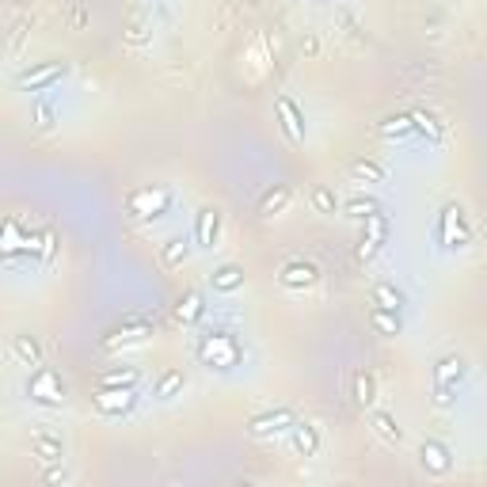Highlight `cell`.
I'll list each match as a JSON object with an SVG mask.
<instances>
[{
    "label": "cell",
    "mask_w": 487,
    "mask_h": 487,
    "mask_svg": "<svg viewBox=\"0 0 487 487\" xmlns=\"http://www.w3.org/2000/svg\"><path fill=\"white\" fill-rule=\"evenodd\" d=\"M12 354L23 365H42V347L35 335H12Z\"/></svg>",
    "instance_id": "obj_16"
},
{
    "label": "cell",
    "mask_w": 487,
    "mask_h": 487,
    "mask_svg": "<svg viewBox=\"0 0 487 487\" xmlns=\"http://www.w3.org/2000/svg\"><path fill=\"white\" fill-rule=\"evenodd\" d=\"M278 282L286 286V290H308V286L320 282V271H316V263L297 259V263H286V267H282Z\"/></svg>",
    "instance_id": "obj_7"
},
{
    "label": "cell",
    "mask_w": 487,
    "mask_h": 487,
    "mask_svg": "<svg viewBox=\"0 0 487 487\" xmlns=\"http://www.w3.org/2000/svg\"><path fill=\"white\" fill-rule=\"evenodd\" d=\"M172 206V191L168 187H141V191L130 194V214L134 217H160L164 209Z\"/></svg>",
    "instance_id": "obj_3"
},
{
    "label": "cell",
    "mask_w": 487,
    "mask_h": 487,
    "mask_svg": "<svg viewBox=\"0 0 487 487\" xmlns=\"http://www.w3.org/2000/svg\"><path fill=\"white\" fill-rule=\"evenodd\" d=\"M373 305H381V308H396V313H400V308H404V293L396 290L392 282H377V286H373Z\"/></svg>",
    "instance_id": "obj_24"
},
{
    "label": "cell",
    "mask_w": 487,
    "mask_h": 487,
    "mask_svg": "<svg viewBox=\"0 0 487 487\" xmlns=\"http://www.w3.org/2000/svg\"><path fill=\"white\" fill-rule=\"evenodd\" d=\"M152 320H126L122 328H115L107 335V347H118V342H130V339H145V335H152Z\"/></svg>",
    "instance_id": "obj_13"
},
{
    "label": "cell",
    "mask_w": 487,
    "mask_h": 487,
    "mask_svg": "<svg viewBox=\"0 0 487 487\" xmlns=\"http://www.w3.org/2000/svg\"><path fill=\"white\" fill-rule=\"evenodd\" d=\"M217 232H221V214H217V209L214 206L198 209V214H194V240H198V248H214Z\"/></svg>",
    "instance_id": "obj_10"
},
{
    "label": "cell",
    "mask_w": 487,
    "mask_h": 487,
    "mask_svg": "<svg viewBox=\"0 0 487 487\" xmlns=\"http://www.w3.org/2000/svg\"><path fill=\"white\" fill-rule=\"evenodd\" d=\"M377 209H381V202H377V198H365V194H358V198H350V202L342 206V214H347V217H354V221H365L370 214H377Z\"/></svg>",
    "instance_id": "obj_25"
},
{
    "label": "cell",
    "mask_w": 487,
    "mask_h": 487,
    "mask_svg": "<svg viewBox=\"0 0 487 487\" xmlns=\"http://www.w3.org/2000/svg\"><path fill=\"white\" fill-rule=\"evenodd\" d=\"M453 392H457V389H438V384H434V404L438 407H453Z\"/></svg>",
    "instance_id": "obj_35"
},
{
    "label": "cell",
    "mask_w": 487,
    "mask_h": 487,
    "mask_svg": "<svg viewBox=\"0 0 487 487\" xmlns=\"http://www.w3.org/2000/svg\"><path fill=\"white\" fill-rule=\"evenodd\" d=\"M297 426V419H293V412H267V415H256L251 419V434L256 438H274V434H282V430H293Z\"/></svg>",
    "instance_id": "obj_6"
},
{
    "label": "cell",
    "mask_w": 487,
    "mask_h": 487,
    "mask_svg": "<svg viewBox=\"0 0 487 487\" xmlns=\"http://www.w3.org/2000/svg\"><path fill=\"white\" fill-rule=\"evenodd\" d=\"M274 107H278V118H282V130H286V137L293 141H305V118H301V110H297V103L290 95H278L274 99Z\"/></svg>",
    "instance_id": "obj_8"
},
{
    "label": "cell",
    "mask_w": 487,
    "mask_h": 487,
    "mask_svg": "<svg viewBox=\"0 0 487 487\" xmlns=\"http://www.w3.org/2000/svg\"><path fill=\"white\" fill-rule=\"evenodd\" d=\"M412 122H415V130H419V134H426L430 141H438V137H441V122H438L434 115H426V110H419V115H412Z\"/></svg>",
    "instance_id": "obj_30"
},
{
    "label": "cell",
    "mask_w": 487,
    "mask_h": 487,
    "mask_svg": "<svg viewBox=\"0 0 487 487\" xmlns=\"http://www.w3.org/2000/svg\"><path fill=\"white\" fill-rule=\"evenodd\" d=\"M198 358L209 370H232V365H240V342L229 331H209L198 339Z\"/></svg>",
    "instance_id": "obj_1"
},
{
    "label": "cell",
    "mask_w": 487,
    "mask_h": 487,
    "mask_svg": "<svg viewBox=\"0 0 487 487\" xmlns=\"http://www.w3.org/2000/svg\"><path fill=\"white\" fill-rule=\"evenodd\" d=\"M381 244H384V240L362 236V244H358V259H362V263H370V259H373V256H377V251H381Z\"/></svg>",
    "instance_id": "obj_33"
},
{
    "label": "cell",
    "mask_w": 487,
    "mask_h": 487,
    "mask_svg": "<svg viewBox=\"0 0 487 487\" xmlns=\"http://www.w3.org/2000/svg\"><path fill=\"white\" fill-rule=\"evenodd\" d=\"M65 73H69V65H65V61H42V65H35V69L19 73L16 84L23 88V92H46V88L53 80H61Z\"/></svg>",
    "instance_id": "obj_5"
},
{
    "label": "cell",
    "mask_w": 487,
    "mask_h": 487,
    "mask_svg": "<svg viewBox=\"0 0 487 487\" xmlns=\"http://www.w3.org/2000/svg\"><path fill=\"white\" fill-rule=\"evenodd\" d=\"M419 461H423V468L434 472V476L449 472V449L441 446V441H423V446H419Z\"/></svg>",
    "instance_id": "obj_12"
},
{
    "label": "cell",
    "mask_w": 487,
    "mask_h": 487,
    "mask_svg": "<svg viewBox=\"0 0 487 487\" xmlns=\"http://www.w3.org/2000/svg\"><path fill=\"white\" fill-rule=\"evenodd\" d=\"M293 449L301 453V457H316V453H320V434L313 426H305V423L293 426Z\"/></svg>",
    "instance_id": "obj_22"
},
{
    "label": "cell",
    "mask_w": 487,
    "mask_h": 487,
    "mask_svg": "<svg viewBox=\"0 0 487 487\" xmlns=\"http://www.w3.org/2000/svg\"><path fill=\"white\" fill-rule=\"evenodd\" d=\"M464 240H468V232L461 225V206L449 202L441 209V244H446V248H464Z\"/></svg>",
    "instance_id": "obj_9"
},
{
    "label": "cell",
    "mask_w": 487,
    "mask_h": 487,
    "mask_svg": "<svg viewBox=\"0 0 487 487\" xmlns=\"http://www.w3.org/2000/svg\"><path fill=\"white\" fill-rule=\"evenodd\" d=\"M373 430H377L384 441H400V438H404V430L396 426V419H392L389 412H373Z\"/></svg>",
    "instance_id": "obj_26"
},
{
    "label": "cell",
    "mask_w": 487,
    "mask_h": 487,
    "mask_svg": "<svg viewBox=\"0 0 487 487\" xmlns=\"http://www.w3.org/2000/svg\"><path fill=\"white\" fill-rule=\"evenodd\" d=\"M134 404H137L134 389H107V384H99V392H95V412L110 415V419H122L126 412H134Z\"/></svg>",
    "instance_id": "obj_4"
},
{
    "label": "cell",
    "mask_w": 487,
    "mask_h": 487,
    "mask_svg": "<svg viewBox=\"0 0 487 487\" xmlns=\"http://www.w3.org/2000/svg\"><path fill=\"white\" fill-rule=\"evenodd\" d=\"M370 324L377 328L381 335H400V331H404V324H400V313H396V308H381V305H373Z\"/></svg>",
    "instance_id": "obj_17"
},
{
    "label": "cell",
    "mask_w": 487,
    "mask_h": 487,
    "mask_svg": "<svg viewBox=\"0 0 487 487\" xmlns=\"http://www.w3.org/2000/svg\"><path fill=\"white\" fill-rule=\"evenodd\" d=\"M183 370H168V373H160V381H157V389H152V396L157 400H175V396L183 392Z\"/></svg>",
    "instance_id": "obj_19"
},
{
    "label": "cell",
    "mask_w": 487,
    "mask_h": 487,
    "mask_svg": "<svg viewBox=\"0 0 487 487\" xmlns=\"http://www.w3.org/2000/svg\"><path fill=\"white\" fill-rule=\"evenodd\" d=\"M141 373L134 370V365H126V370H107L103 377H99V384H107V389H137Z\"/></svg>",
    "instance_id": "obj_21"
},
{
    "label": "cell",
    "mask_w": 487,
    "mask_h": 487,
    "mask_svg": "<svg viewBox=\"0 0 487 487\" xmlns=\"http://www.w3.org/2000/svg\"><path fill=\"white\" fill-rule=\"evenodd\" d=\"M313 206H316V214H335V194L328 191V187H313Z\"/></svg>",
    "instance_id": "obj_31"
},
{
    "label": "cell",
    "mask_w": 487,
    "mask_h": 487,
    "mask_svg": "<svg viewBox=\"0 0 487 487\" xmlns=\"http://www.w3.org/2000/svg\"><path fill=\"white\" fill-rule=\"evenodd\" d=\"M290 187H286V183H278V187H271V191L267 194H263V202H259V214L263 217H274V214H282V209L286 206H290Z\"/></svg>",
    "instance_id": "obj_18"
},
{
    "label": "cell",
    "mask_w": 487,
    "mask_h": 487,
    "mask_svg": "<svg viewBox=\"0 0 487 487\" xmlns=\"http://www.w3.org/2000/svg\"><path fill=\"white\" fill-rule=\"evenodd\" d=\"M175 316H179L183 324H194V320L202 316V297H198V293H187L183 301L175 305Z\"/></svg>",
    "instance_id": "obj_28"
},
{
    "label": "cell",
    "mask_w": 487,
    "mask_h": 487,
    "mask_svg": "<svg viewBox=\"0 0 487 487\" xmlns=\"http://www.w3.org/2000/svg\"><path fill=\"white\" fill-rule=\"evenodd\" d=\"M42 483H69V472H65V468H50L46 476H42Z\"/></svg>",
    "instance_id": "obj_36"
},
{
    "label": "cell",
    "mask_w": 487,
    "mask_h": 487,
    "mask_svg": "<svg viewBox=\"0 0 487 487\" xmlns=\"http://www.w3.org/2000/svg\"><path fill=\"white\" fill-rule=\"evenodd\" d=\"M130 42H134V46H141V42H145L149 38V31L145 27H141V23H134V27H130V35H126Z\"/></svg>",
    "instance_id": "obj_37"
},
{
    "label": "cell",
    "mask_w": 487,
    "mask_h": 487,
    "mask_svg": "<svg viewBox=\"0 0 487 487\" xmlns=\"http://www.w3.org/2000/svg\"><path fill=\"white\" fill-rule=\"evenodd\" d=\"M377 130H381L384 137H407L415 130V122H412V115H396V118H384Z\"/></svg>",
    "instance_id": "obj_27"
},
{
    "label": "cell",
    "mask_w": 487,
    "mask_h": 487,
    "mask_svg": "<svg viewBox=\"0 0 487 487\" xmlns=\"http://www.w3.org/2000/svg\"><path fill=\"white\" fill-rule=\"evenodd\" d=\"M31 453L46 464H58L65 457V446H61V438L46 434V430H35V434H31Z\"/></svg>",
    "instance_id": "obj_11"
},
{
    "label": "cell",
    "mask_w": 487,
    "mask_h": 487,
    "mask_svg": "<svg viewBox=\"0 0 487 487\" xmlns=\"http://www.w3.org/2000/svg\"><path fill=\"white\" fill-rule=\"evenodd\" d=\"M350 175L358 183H384V179H389V172H384L377 160H354L350 164Z\"/></svg>",
    "instance_id": "obj_23"
},
{
    "label": "cell",
    "mask_w": 487,
    "mask_h": 487,
    "mask_svg": "<svg viewBox=\"0 0 487 487\" xmlns=\"http://www.w3.org/2000/svg\"><path fill=\"white\" fill-rule=\"evenodd\" d=\"M35 118H38L42 130H50V126H53V107H50V103H38V107H35Z\"/></svg>",
    "instance_id": "obj_34"
},
{
    "label": "cell",
    "mask_w": 487,
    "mask_h": 487,
    "mask_svg": "<svg viewBox=\"0 0 487 487\" xmlns=\"http://www.w3.org/2000/svg\"><path fill=\"white\" fill-rule=\"evenodd\" d=\"M373 400H377V381H373L365 370H358L354 373V404L373 407Z\"/></svg>",
    "instance_id": "obj_20"
},
{
    "label": "cell",
    "mask_w": 487,
    "mask_h": 487,
    "mask_svg": "<svg viewBox=\"0 0 487 487\" xmlns=\"http://www.w3.org/2000/svg\"><path fill=\"white\" fill-rule=\"evenodd\" d=\"M27 392H31V400H35V404H46V407H61V404H65V396H69L65 381H61L53 370H46V365H38V370L31 373Z\"/></svg>",
    "instance_id": "obj_2"
},
{
    "label": "cell",
    "mask_w": 487,
    "mask_h": 487,
    "mask_svg": "<svg viewBox=\"0 0 487 487\" xmlns=\"http://www.w3.org/2000/svg\"><path fill=\"white\" fill-rule=\"evenodd\" d=\"M209 286H214L217 293H232L244 286V271L236 267V263H225V267H217L214 274H209Z\"/></svg>",
    "instance_id": "obj_15"
},
{
    "label": "cell",
    "mask_w": 487,
    "mask_h": 487,
    "mask_svg": "<svg viewBox=\"0 0 487 487\" xmlns=\"http://www.w3.org/2000/svg\"><path fill=\"white\" fill-rule=\"evenodd\" d=\"M461 377H464V362L461 358H453V354H449V358L438 362V370H434V384H438V389H457Z\"/></svg>",
    "instance_id": "obj_14"
},
{
    "label": "cell",
    "mask_w": 487,
    "mask_h": 487,
    "mask_svg": "<svg viewBox=\"0 0 487 487\" xmlns=\"http://www.w3.org/2000/svg\"><path fill=\"white\" fill-rule=\"evenodd\" d=\"M187 251H191V248H187L183 236H179V240H168V244H164V251H160L164 267H179V263L187 259Z\"/></svg>",
    "instance_id": "obj_29"
},
{
    "label": "cell",
    "mask_w": 487,
    "mask_h": 487,
    "mask_svg": "<svg viewBox=\"0 0 487 487\" xmlns=\"http://www.w3.org/2000/svg\"><path fill=\"white\" fill-rule=\"evenodd\" d=\"M365 236H373V240H384V236H389V221H384L381 209L365 217Z\"/></svg>",
    "instance_id": "obj_32"
}]
</instances>
